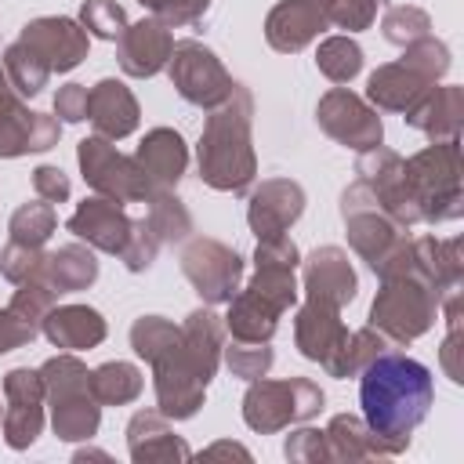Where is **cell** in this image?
<instances>
[{
  "label": "cell",
  "instance_id": "9",
  "mask_svg": "<svg viewBox=\"0 0 464 464\" xmlns=\"http://www.w3.org/2000/svg\"><path fill=\"white\" fill-rule=\"evenodd\" d=\"M18 44H25L51 72H69L87 54V29L72 18H36L22 29Z\"/></svg>",
  "mask_w": 464,
  "mask_h": 464
},
{
  "label": "cell",
  "instance_id": "36",
  "mask_svg": "<svg viewBox=\"0 0 464 464\" xmlns=\"http://www.w3.org/2000/svg\"><path fill=\"white\" fill-rule=\"evenodd\" d=\"M33 334H36V326H33L29 319H22L14 308L0 312V352H11V348H18V344H25Z\"/></svg>",
  "mask_w": 464,
  "mask_h": 464
},
{
  "label": "cell",
  "instance_id": "34",
  "mask_svg": "<svg viewBox=\"0 0 464 464\" xmlns=\"http://www.w3.org/2000/svg\"><path fill=\"white\" fill-rule=\"evenodd\" d=\"M156 246H160V236L149 228V221H134L130 239H127V246H123V261H127V268H130V272L149 268V261L156 257Z\"/></svg>",
  "mask_w": 464,
  "mask_h": 464
},
{
  "label": "cell",
  "instance_id": "27",
  "mask_svg": "<svg viewBox=\"0 0 464 464\" xmlns=\"http://www.w3.org/2000/svg\"><path fill=\"white\" fill-rule=\"evenodd\" d=\"M362 65V51L348 40V36H330L323 47H319V69L334 80V83H344L359 72Z\"/></svg>",
  "mask_w": 464,
  "mask_h": 464
},
{
  "label": "cell",
  "instance_id": "22",
  "mask_svg": "<svg viewBox=\"0 0 464 464\" xmlns=\"http://www.w3.org/2000/svg\"><path fill=\"white\" fill-rule=\"evenodd\" d=\"M138 167L145 170L149 185L170 188L181 178V170H185V145H181V138L174 130H167V127L152 130L141 141V149H138Z\"/></svg>",
  "mask_w": 464,
  "mask_h": 464
},
{
  "label": "cell",
  "instance_id": "10",
  "mask_svg": "<svg viewBox=\"0 0 464 464\" xmlns=\"http://www.w3.org/2000/svg\"><path fill=\"white\" fill-rule=\"evenodd\" d=\"M7 395V413H4V431L14 450L29 446L40 435V402H44V377L36 370H11L4 381Z\"/></svg>",
  "mask_w": 464,
  "mask_h": 464
},
{
  "label": "cell",
  "instance_id": "29",
  "mask_svg": "<svg viewBox=\"0 0 464 464\" xmlns=\"http://www.w3.org/2000/svg\"><path fill=\"white\" fill-rule=\"evenodd\" d=\"M149 228L160 236V239H181L192 221H188V210L170 196V192H160L152 199V214H149Z\"/></svg>",
  "mask_w": 464,
  "mask_h": 464
},
{
  "label": "cell",
  "instance_id": "28",
  "mask_svg": "<svg viewBox=\"0 0 464 464\" xmlns=\"http://www.w3.org/2000/svg\"><path fill=\"white\" fill-rule=\"evenodd\" d=\"M174 341H178V330L167 319H160V315H141L134 323V330H130V344L145 359H160Z\"/></svg>",
  "mask_w": 464,
  "mask_h": 464
},
{
  "label": "cell",
  "instance_id": "37",
  "mask_svg": "<svg viewBox=\"0 0 464 464\" xmlns=\"http://www.w3.org/2000/svg\"><path fill=\"white\" fill-rule=\"evenodd\" d=\"M54 109H58V116L69 120V123L87 120V87H83V83H69V87H62L58 98H54Z\"/></svg>",
  "mask_w": 464,
  "mask_h": 464
},
{
  "label": "cell",
  "instance_id": "5",
  "mask_svg": "<svg viewBox=\"0 0 464 464\" xmlns=\"http://www.w3.org/2000/svg\"><path fill=\"white\" fill-rule=\"evenodd\" d=\"M323 406V392L312 381H257L246 392L243 417L257 431H276L290 420H304Z\"/></svg>",
  "mask_w": 464,
  "mask_h": 464
},
{
  "label": "cell",
  "instance_id": "7",
  "mask_svg": "<svg viewBox=\"0 0 464 464\" xmlns=\"http://www.w3.org/2000/svg\"><path fill=\"white\" fill-rule=\"evenodd\" d=\"M170 80H174V87H178V94L185 102L207 105V109L221 105L236 91L232 76L221 69L214 51H207V47H199L192 40L174 44V51H170Z\"/></svg>",
  "mask_w": 464,
  "mask_h": 464
},
{
  "label": "cell",
  "instance_id": "19",
  "mask_svg": "<svg viewBox=\"0 0 464 464\" xmlns=\"http://www.w3.org/2000/svg\"><path fill=\"white\" fill-rule=\"evenodd\" d=\"M326 25L323 11L315 0H283L272 14H268V44L276 51H301L319 29Z\"/></svg>",
  "mask_w": 464,
  "mask_h": 464
},
{
  "label": "cell",
  "instance_id": "15",
  "mask_svg": "<svg viewBox=\"0 0 464 464\" xmlns=\"http://www.w3.org/2000/svg\"><path fill=\"white\" fill-rule=\"evenodd\" d=\"M301 207L304 196L294 181H265L250 199V228L257 232V239H276L286 225L297 221Z\"/></svg>",
  "mask_w": 464,
  "mask_h": 464
},
{
  "label": "cell",
  "instance_id": "20",
  "mask_svg": "<svg viewBox=\"0 0 464 464\" xmlns=\"http://www.w3.org/2000/svg\"><path fill=\"white\" fill-rule=\"evenodd\" d=\"M304 286H308V297H319V301H330L341 308L344 301L355 297V272L341 250L326 246V250H315L308 257Z\"/></svg>",
  "mask_w": 464,
  "mask_h": 464
},
{
  "label": "cell",
  "instance_id": "26",
  "mask_svg": "<svg viewBox=\"0 0 464 464\" xmlns=\"http://www.w3.org/2000/svg\"><path fill=\"white\" fill-rule=\"evenodd\" d=\"M51 232H54V207H51L47 199L25 203V207L14 210V218H11V239H14V243L40 246Z\"/></svg>",
  "mask_w": 464,
  "mask_h": 464
},
{
  "label": "cell",
  "instance_id": "21",
  "mask_svg": "<svg viewBox=\"0 0 464 464\" xmlns=\"http://www.w3.org/2000/svg\"><path fill=\"white\" fill-rule=\"evenodd\" d=\"M44 330L58 348H91L105 337V323L94 308L87 304H65L44 315Z\"/></svg>",
  "mask_w": 464,
  "mask_h": 464
},
{
  "label": "cell",
  "instance_id": "1",
  "mask_svg": "<svg viewBox=\"0 0 464 464\" xmlns=\"http://www.w3.org/2000/svg\"><path fill=\"white\" fill-rule=\"evenodd\" d=\"M359 399L366 428L377 439V450L395 453L410 442V431L424 420L431 406V370L406 355H373L362 366Z\"/></svg>",
  "mask_w": 464,
  "mask_h": 464
},
{
  "label": "cell",
  "instance_id": "24",
  "mask_svg": "<svg viewBox=\"0 0 464 464\" xmlns=\"http://www.w3.org/2000/svg\"><path fill=\"white\" fill-rule=\"evenodd\" d=\"M87 384L94 402H127L141 392V373L130 362H105L87 377Z\"/></svg>",
  "mask_w": 464,
  "mask_h": 464
},
{
  "label": "cell",
  "instance_id": "32",
  "mask_svg": "<svg viewBox=\"0 0 464 464\" xmlns=\"http://www.w3.org/2000/svg\"><path fill=\"white\" fill-rule=\"evenodd\" d=\"M315 4H319L323 18L334 22V25H341V29H362V25H370L373 7H377V0H315Z\"/></svg>",
  "mask_w": 464,
  "mask_h": 464
},
{
  "label": "cell",
  "instance_id": "12",
  "mask_svg": "<svg viewBox=\"0 0 464 464\" xmlns=\"http://www.w3.org/2000/svg\"><path fill=\"white\" fill-rule=\"evenodd\" d=\"M130 228H134V221H127L120 203L109 199V196L83 199L80 210L69 218V232H76L80 239H87L91 246L109 250V254H123V246L130 239Z\"/></svg>",
  "mask_w": 464,
  "mask_h": 464
},
{
  "label": "cell",
  "instance_id": "8",
  "mask_svg": "<svg viewBox=\"0 0 464 464\" xmlns=\"http://www.w3.org/2000/svg\"><path fill=\"white\" fill-rule=\"evenodd\" d=\"M181 268L188 276V283L207 297V301H228L236 294V283H239V257L236 250L214 243V239H196L185 257H181Z\"/></svg>",
  "mask_w": 464,
  "mask_h": 464
},
{
  "label": "cell",
  "instance_id": "16",
  "mask_svg": "<svg viewBox=\"0 0 464 464\" xmlns=\"http://www.w3.org/2000/svg\"><path fill=\"white\" fill-rule=\"evenodd\" d=\"M87 116L102 138H123L138 127V102L123 83L102 80L87 91Z\"/></svg>",
  "mask_w": 464,
  "mask_h": 464
},
{
  "label": "cell",
  "instance_id": "23",
  "mask_svg": "<svg viewBox=\"0 0 464 464\" xmlns=\"http://www.w3.org/2000/svg\"><path fill=\"white\" fill-rule=\"evenodd\" d=\"M98 276V261L91 250L83 246H62L54 254L44 257V268H40V279L51 286V290H80L87 286L91 279Z\"/></svg>",
  "mask_w": 464,
  "mask_h": 464
},
{
  "label": "cell",
  "instance_id": "13",
  "mask_svg": "<svg viewBox=\"0 0 464 464\" xmlns=\"http://www.w3.org/2000/svg\"><path fill=\"white\" fill-rule=\"evenodd\" d=\"M174 36L160 18H141L120 33V65L130 76H152L170 62Z\"/></svg>",
  "mask_w": 464,
  "mask_h": 464
},
{
  "label": "cell",
  "instance_id": "31",
  "mask_svg": "<svg viewBox=\"0 0 464 464\" xmlns=\"http://www.w3.org/2000/svg\"><path fill=\"white\" fill-rule=\"evenodd\" d=\"M40 268H44V257H40V246H25V243H7L4 250V261H0V272L11 279V283H29V279H40Z\"/></svg>",
  "mask_w": 464,
  "mask_h": 464
},
{
  "label": "cell",
  "instance_id": "2",
  "mask_svg": "<svg viewBox=\"0 0 464 464\" xmlns=\"http://www.w3.org/2000/svg\"><path fill=\"white\" fill-rule=\"evenodd\" d=\"M199 170L221 192H243L254 178V152H250V98L236 87L221 109L210 116L199 138Z\"/></svg>",
  "mask_w": 464,
  "mask_h": 464
},
{
  "label": "cell",
  "instance_id": "18",
  "mask_svg": "<svg viewBox=\"0 0 464 464\" xmlns=\"http://www.w3.org/2000/svg\"><path fill=\"white\" fill-rule=\"evenodd\" d=\"M431 80L428 69H420L413 58H402V65H384L370 76V98L384 109H417L424 98V83Z\"/></svg>",
  "mask_w": 464,
  "mask_h": 464
},
{
  "label": "cell",
  "instance_id": "30",
  "mask_svg": "<svg viewBox=\"0 0 464 464\" xmlns=\"http://www.w3.org/2000/svg\"><path fill=\"white\" fill-rule=\"evenodd\" d=\"M80 18H83V29H91L102 40H120V33L127 29L123 7L116 0H87Z\"/></svg>",
  "mask_w": 464,
  "mask_h": 464
},
{
  "label": "cell",
  "instance_id": "25",
  "mask_svg": "<svg viewBox=\"0 0 464 464\" xmlns=\"http://www.w3.org/2000/svg\"><path fill=\"white\" fill-rule=\"evenodd\" d=\"M4 72H7V80H11V87L18 91V94H40V87L47 83V76H51V69L25 47V44H11L7 47V54H4Z\"/></svg>",
  "mask_w": 464,
  "mask_h": 464
},
{
  "label": "cell",
  "instance_id": "6",
  "mask_svg": "<svg viewBox=\"0 0 464 464\" xmlns=\"http://www.w3.org/2000/svg\"><path fill=\"white\" fill-rule=\"evenodd\" d=\"M80 167H83V178L91 181V188L116 199V203H130V199L149 196V178L138 167V160L120 156L105 138H83L80 141Z\"/></svg>",
  "mask_w": 464,
  "mask_h": 464
},
{
  "label": "cell",
  "instance_id": "38",
  "mask_svg": "<svg viewBox=\"0 0 464 464\" xmlns=\"http://www.w3.org/2000/svg\"><path fill=\"white\" fill-rule=\"evenodd\" d=\"M33 185H36L40 199H47V203H62V199L69 196V178H65L58 167H40V170L33 174Z\"/></svg>",
  "mask_w": 464,
  "mask_h": 464
},
{
  "label": "cell",
  "instance_id": "39",
  "mask_svg": "<svg viewBox=\"0 0 464 464\" xmlns=\"http://www.w3.org/2000/svg\"><path fill=\"white\" fill-rule=\"evenodd\" d=\"M18 105V98H14V91H11V80H7V72L0 69V116L4 112H11Z\"/></svg>",
  "mask_w": 464,
  "mask_h": 464
},
{
  "label": "cell",
  "instance_id": "17",
  "mask_svg": "<svg viewBox=\"0 0 464 464\" xmlns=\"http://www.w3.org/2000/svg\"><path fill=\"white\" fill-rule=\"evenodd\" d=\"M58 134H62L58 120L14 105L11 112L0 116V156L44 152V149H51V145L58 141Z\"/></svg>",
  "mask_w": 464,
  "mask_h": 464
},
{
  "label": "cell",
  "instance_id": "35",
  "mask_svg": "<svg viewBox=\"0 0 464 464\" xmlns=\"http://www.w3.org/2000/svg\"><path fill=\"white\" fill-rule=\"evenodd\" d=\"M141 4H149V7L160 14L163 25H185V22H196V18L210 7V0H141Z\"/></svg>",
  "mask_w": 464,
  "mask_h": 464
},
{
  "label": "cell",
  "instance_id": "4",
  "mask_svg": "<svg viewBox=\"0 0 464 464\" xmlns=\"http://www.w3.org/2000/svg\"><path fill=\"white\" fill-rule=\"evenodd\" d=\"M431 294H435L431 283H420L413 276V268H406L399 276H388L384 290L377 294V301L370 308V323L384 337H395V341L417 337L431 323V312H435V297Z\"/></svg>",
  "mask_w": 464,
  "mask_h": 464
},
{
  "label": "cell",
  "instance_id": "11",
  "mask_svg": "<svg viewBox=\"0 0 464 464\" xmlns=\"http://www.w3.org/2000/svg\"><path fill=\"white\" fill-rule=\"evenodd\" d=\"M319 123L330 138L352 149H373L381 141V120L348 91H330L319 102Z\"/></svg>",
  "mask_w": 464,
  "mask_h": 464
},
{
  "label": "cell",
  "instance_id": "3",
  "mask_svg": "<svg viewBox=\"0 0 464 464\" xmlns=\"http://www.w3.org/2000/svg\"><path fill=\"white\" fill-rule=\"evenodd\" d=\"M44 392H51L54 399V431L62 439H87L94 435L98 428V406H94V395H91V384H87V370L62 355V359H51L44 370Z\"/></svg>",
  "mask_w": 464,
  "mask_h": 464
},
{
  "label": "cell",
  "instance_id": "33",
  "mask_svg": "<svg viewBox=\"0 0 464 464\" xmlns=\"http://www.w3.org/2000/svg\"><path fill=\"white\" fill-rule=\"evenodd\" d=\"M228 366H232L239 377L254 381V377H261V373L272 366V348H265L261 341H239V344L228 348Z\"/></svg>",
  "mask_w": 464,
  "mask_h": 464
},
{
  "label": "cell",
  "instance_id": "14",
  "mask_svg": "<svg viewBox=\"0 0 464 464\" xmlns=\"http://www.w3.org/2000/svg\"><path fill=\"white\" fill-rule=\"evenodd\" d=\"M344 341H348V330L337 319V304L308 297V304L297 315V344H301V352L308 359H319L323 366H330L334 355L344 348Z\"/></svg>",
  "mask_w": 464,
  "mask_h": 464
}]
</instances>
